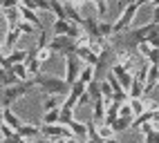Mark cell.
<instances>
[{
	"mask_svg": "<svg viewBox=\"0 0 159 143\" xmlns=\"http://www.w3.org/2000/svg\"><path fill=\"white\" fill-rule=\"evenodd\" d=\"M143 7V0H132V2H128V5H123V11H121V16L112 23V36H119V34H123V32H128L130 29V25L134 23V16H137V11Z\"/></svg>",
	"mask_w": 159,
	"mask_h": 143,
	"instance_id": "cell-1",
	"label": "cell"
},
{
	"mask_svg": "<svg viewBox=\"0 0 159 143\" xmlns=\"http://www.w3.org/2000/svg\"><path fill=\"white\" fill-rule=\"evenodd\" d=\"M36 87H40L47 96H67L70 94V85L65 83V78H58V76H45L40 74L34 78Z\"/></svg>",
	"mask_w": 159,
	"mask_h": 143,
	"instance_id": "cell-2",
	"label": "cell"
},
{
	"mask_svg": "<svg viewBox=\"0 0 159 143\" xmlns=\"http://www.w3.org/2000/svg\"><path fill=\"white\" fill-rule=\"evenodd\" d=\"M34 87H36L34 78H29V80H25V83H18V85H11V87L2 89V107H9L11 103H16L18 98L27 96Z\"/></svg>",
	"mask_w": 159,
	"mask_h": 143,
	"instance_id": "cell-3",
	"label": "cell"
},
{
	"mask_svg": "<svg viewBox=\"0 0 159 143\" xmlns=\"http://www.w3.org/2000/svg\"><path fill=\"white\" fill-rule=\"evenodd\" d=\"M47 49H49L52 54L70 56V54H74V49H76V43H74V40H70L67 36H54V38H49Z\"/></svg>",
	"mask_w": 159,
	"mask_h": 143,
	"instance_id": "cell-4",
	"label": "cell"
},
{
	"mask_svg": "<svg viewBox=\"0 0 159 143\" xmlns=\"http://www.w3.org/2000/svg\"><path fill=\"white\" fill-rule=\"evenodd\" d=\"M81 69H83V63H81V60H79L76 56H74V54L65 56V83H67L70 87L79 80Z\"/></svg>",
	"mask_w": 159,
	"mask_h": 143,
	"instance_id": "cell-5",
	"label": "cell"
},
{
	"mask_svg": "<svg viewBox=\"0 0 159 143\" xmlns=\"http://www.w3.org/2000/svg\"><path fill=\"white\" fill-rule=\"evenodd\" d=\"M27 60V49H14L9 56H2L0 58V67L2 69H11L14 65H20Z\"/></svg>",
	"mask_w": 159,
	"mask_h": 143,
	"instance_id": "cell-6",
	"label": "cell"
},
{
	"mask_svg": "<svg viewBox=\"0 0 159 143\" xmlns=\"http://www.w3.org/2000/svg\"><path fill=\"white\" fill-rule=\"evenodd\" d=\"M110 74L116 78V80H119V85H121V89L123 92H128V87H130V83H132V74H130V72L128 69H123L121 65H112L110 67Z\"/></svg>",
	"mask_w": 159,
	"mask_h": 143,
	"instance_id": "cell-7",
	"label": "cell"
},
{
	"mask_svg": "<svg viewBox=\"0 0 159 143\" xmlns=\"http://www.w3.org/2000/svg\"><path fill=\"white\" fill-rule=\"evenodd\" d=\"M18 14H20V20H25V23L34 25L38 32L43 29V20H40V16H38V14H34V11H29V9H25L23 5H18Z\"/></svg>",
	"mask_w": 159,
	"mask_h": 143,
	"instance_id": "cell-8",
	"label": "cell"
},
{
	"mask_svg": "<svg viewBox=\"0 0 159 143\" xmlns=\"http://www.w3.org/2000/svg\"><path fill=\"white\" fill-rule=\"evenodd\" d=\"M0 114H2V123L9 125L14 132H18L20 128H23V121H20L14 112H11V107H2V110H0Z\"/></svg>",
	"mask_w": 159,
	"mask_h": 143,
	"instance_id": "cell-9",
	"label": "cell"
},
{
	"mask_svg": "<svg viewBox=\"0 0 159 143\" xmlns=\"http://www.w3.org/2000/svg\"><path fill=\"white\" fill-rule=\"evenodd\" d=\"M67 130L72 132V136L76 139L79 143H81V141H83V143L88 141V128H85V123H81V121L74 119L72 123H67Z\"/></svg>",
	"mask_w": 159,
	"mask_h": 143,
	"instance_id": "cell-10",
	"label": "cell"
},
{
	"mask_svg": "<svg viewBox=\"0 0 159 143\" xmlns=\"http://www.w3.org/2000/svg\"><path fill=\"white\" fill-rule=\"evenodd\" d=\"M105 119V101L99 98V101H92V123L94 125H101Z\"/></svg>",
	"mask_w": 159,
	"mask_h": 143,
	"instance_id": "cell-11",
	"label": "cell"
},
{
	"mask_svg": "<svg viewBox=\"0 0 159 143\" xmlns=\"http://www.w3.org/2000/svg\"><path fill=\"white\" fill-rule=\"evenodd\" d=\"M16 134L20 136V139H40V128L38 125H34V123H23V128H20Z\"/></svg>",
	"mask_w": 159,
	"mask_h": 143,
	"instance_id": "cell-12",
	"label": "cell"
},
{
	"mask_svg": "<svg viewBox=\"0 0 159 143\" xmlns=\"http://www.w3.org/2000/svg\"><path fill=\"white\" fill-rule=\"evenodd\" d=\"M128 101H134V98H141L143 96V83H139V80H134V76H132V83H130V87H128Z\"/></svg>",
	"mask_w": 159,
	"mask_h": 143,
	"instance_id": "cell-13",
	"label": "cell"
},
{
	"mask_svg": "<svg viewBox=\"0 0 159 143\" xmlns=\"http://www.w3.org/2000/svg\"><path fill=\"white\" fill-rule=\"evenodd\" d=\"M5 18H7V32H9V29H18V23H20L18 7H16V9H9V11H5Z\"/></svg>",
	"mask_w": 159,
	"mask_h": 143,
	"instance_id": "cell-14",
	"label": "cell"
},
{
	"mask_svg": "<svg viewBox=\"0 0 159 143\" xmlns=\"http://www.w3.org/2000/svg\"><path fill=\"white\" fill-rule=\"evenodd\" d=\"M94 76H97V69L94 67H90V65H83V69H81V76H79V80L83 85H90L92 80H94Z\"/></svg>",
	"mask_w": 159,
	"mask_h": 143,
	"instance_id": "cell-15",
	"label": "cell"
},
{
	"mask_svg": "<svg viewBox=\"0 0 159 143\" xmlns=\"http://www.w3.org/2000/svg\"><path fill=\"white\" fill-rule=\"evenodd\" d=\"M49 11L54 14L56 20H67V18H65V9H63V2H61V0H49Z\"/></svg>",
	"mask_w": 159,
	"mask_h": 143,
	"instance_id": "cell-16",
	"label": "cell"
},
{
	"mask_svg": "<svg viewBox=\"0 0 159 143\" xmlns=\"http://www.w3.org/2000/svg\"><path fill=\"white\" fill-rule=\"evenodd\" d=\"M97 34H99V38H105V40H110V38H112V23H105V20H99Z\"/></svg>",
	"mask_w": 159,
	"mask_h": 143,
	"instance_id": "cell-17",
	"label": "cell"
},
{
	"mask_svg": "<svg viewBox=\"0 0 159 143\" xmlns=\"http://www.w3.org/2000/svg\"><path fill=\"white\" fill-rule=\"evenodd\" d=\"M74 121V110H67V107H61V114H58V125L67 128V123Z\"/></svg>",
	"mask_w": 159,
	"mask_h": 143,
	"instance_id": "cell-18",
	"label": "cell"
},
{
	"mask_svg": "<svg viewBox=\"0 0 159 143\" xmlns=\"http://www.w3.org/2000/svg\"><path fill=\"white\" fill-rule=\"evenodd\" d=\"M58 114H61V107L45 112L43 114V125H58Z\"/></svg>",
	"mask_w": 159,
	"mask_h": 143,
	"instance_id": "cell-19",
	"label": "cell"
},
{
	"mask_svg": "<svg viewBox=\"0 0 159 143\" xmlns=\"http://www.w3.org/2000/svg\"><path fill=\"white\" fill-rule=\"evenodd\" d=\"M130 125H132V119H119L116 116V121L112 123V132L116 134V132H125V130H130Z\"/></svg>",
	"mask_w": 159,
	"mask_h": 143,
	"instance_id": "cell-20",
	"label": "cell"
},
{
	"mask_svg": "<svg viewBox=\"0 0 159 143\" xmlns=\"http://www.w3.org/2000/svg\"><path fill=\"white\" fill-rule=\"evenodd\" d=\"M70 23L67 20H54V36H67L70 32Z\"/></svg>",
	"mask_w": 159,
	"mask_h": 143,
	"instance_id": "cell-21",
	"label": "cell"
},
{
	"mask_svg": "<svg viewBox=\"0 0 159 143\" xmlns=\"http://www.w3.org/2000/svg\"><path fill=\"white\" fill-rule=\"evenodd\" d=\"M20 36H23V34H20L18 29H9L7 36H5V47H9V49L16 47V43H18V38H20Z\"/></svg>",
	"mask_w": 159,
	"mask_h": 143,
	"instance_id": "cell-22",
	"label": "cell"
},
{
	"mask_svg": "<svg viewBox=\"0 0 159 143\" xmlns=\"http://www.w3.org/2000/svg\"><path fill=\"white\" fill-rule=\"evenodd\" d=\"M128 105H130V110H132V116H134V119L139 116V114H143V112H146V105H143V101H141V98L128 101Z\"/></svg>",
	"mask_w": 159,
	"mask_h": 143,
	"instance_id": "cell-23",
	"label": "cell"
},
{
	"mask_svg": "<svg viewBox=\"0 0 159 143\" xmlns=\"http://www.w3.org/2000/svg\"><path fill=\"white\" fill-rule=\"evenodd\" d=\"M58 98H61V96H45V98H43V110H45V112H49V110H58V107H61Z\"/></svg>",
	"mask_w": 159,
	"mask_h": 143,
	"instance_id": "cell-24",
	"label": "cell"
},
{
	"mask_svg": "<svg viewBox=\"0 0 159 143\" xmlns=\"http://www.w3.org/2000/svg\"><path fill=\"white\" fill-rule=\"evenodd\" d=\"M92 7L97 9V14H99L97 18H99V20H103V16L108 14V2H105V0H94V2H92Z\"/></svg>",
	"mask_w": 159,
	"mask_h": 143,
	"instance_id": "cell-25",
	"label": "cell"
},
{
	"mask_svg": "<svg viewBox=\"0 0 159 143\" xmlns=\"http://www.w3.org/2000/svg\"><path fill=\"white\" fill-rule=\"evenodd\" d=\"M99 92H101L103 101H112V87L108 85V80H101V83H99Z\"/></svg>",
	"mask_w": 159,
	"mask_h": 143,
	"instance_id": "cell-26",
	"label": "cell"
},
{
	"mask_svg": "<svg viewBox=\"0 0 159 143\" xmlns=\"http://www.w3.org/2000/svg\"><path fill=\"white\" fill-rule=\"evenodd\" d=\"M52 56H54V54H52L47 47H45V49H38V54H36V58H38V63H40V65H43V63H47V60H49Z\"/></svg>",
	"mask_w": 159,
	"mask_h": 143,
	"instance_id": "cell-27",
	"label": "cell"
},
{
	"mask_svg": "<svg viewBox=\"0 0 159 143\" xmlns=\"http://www.w3.org/2000/svg\"><path fill=\"white\" fill-rule=\"evenodd\" d=\"M146 60H148V65H159V49H152V47H150V52H148Z\"/></svg>",
	"mask_w": 159,
	"mask_h": 143,
	"instance_id": "cell-28",
	"label": "cell"
},
{
	"mask_svg": "<svg viewBox=\"0 0 159 143\" xmlns=\"http://www.w3.org/2000/svg\"><path fill=\"white\" fill-rule=\"evenodd\" d=\"M18 32H20V34H34L36 27L29 25V23H25V20H20V23H18Z\"/></svg>",
	"mask_w": 159,
	"mask_h": 143,
	"instance_id": "cell-29",
	"label": "cell"
},
{
	"mask_svg": "<svg viewBox=\"0 0 159 143\" xmlns=\"http://www.w3.org/2000/svg\"><path fill=\"white\" fill-rule=\"evenodd\" d=\"M119 119H134V116H132V110H130L128 103L119 105Z\"/></svg>",
	"mask_w": 159,
	"mask_h": 143,
	"instance_id": "cell-30",
	"label": "cell"
},
{
	"mask_svg": "<svg viewBox=\"0 0 159 143\" xmlns=\"http://www.w3.org/2000/svg\"><path fill=\"white\" fill-rule=\"evenodd\" d=\"M143 143H159V130H152V132H148V134H143Z\"/></svg>",
	"mask_w": 159,
	"mask_h": 143,
	"instance_id": "cell-31",
	"label": "cell"
},
{
	"mask_svg": "<svg viewBox=\"0 0 159 143\" xmlns=\"http://www.w3.org/2000/svg\"><path fill=\"white\" fill-rule=\"evenodd\" d=\"M0 134H2V141H7V139H11L16 132L9 128V125H5V123H2V125H0Z\"/></svg>",
	"mask_w": 159,
	"mask_h": 143,
	"instance_id": "cell-32",
	"label": "cell"
},
{
	"mask_svg": "<svg viewBox=\"0 0 159 143\" xmlns=\"http://www.w3.org/2000/svg\"><path fill=\"white\" fill-rule=\"evenodd\" d=\"M20 2L18 0H5V2H0V9H2V11H9V9H16Z\"/></svg>",
	"mask_w": 159,
	"mask_h": 143,
	"instance_id": "cell-33",
	"label": "cell"
},
{
	"mask_svg": "<svg viewBox=\"0 0 159 143\" xmlns=\"http://www.w3.org/2000/svg\"><path fill=\"white\" fill-rule=\"evenodd\" d=\"M76 105H92V98H90L88 94H81V96H79V103H76Z\"/></svg>",
	"mask_w": 159,
	"mask_h": 143,
	"instance_id": "cell-34",
	"label": "cell"
},
{
	"mask_svg": "<svg viewBox=\"0 0 159 143\" xmlns=\"http://www.w3.org/2000/svg\"><path fill=\"white\" fill-rule=\"evenodd\" d=\"M0 58H2V43H0Z\"/></svg>",
	"mask_w": 159,
	"mask_h": 143,
	"instance_id": "cell-35",
	"label": "cell"
},
{
	"mask_svg": "<svg viewBox=\"0 0 159 143\" xmlns=\"http://www.w3.org/2000/svg\"><path fill=\"white\" fill-rule=\"evenodd\" d=\"M0 125H2V114H0Z\"/></svg>",
	"mask_w": 159,
	"mask_h": 143,
	"instance_id": "cell-36",
	"label": "cell"
}]
</instances>
